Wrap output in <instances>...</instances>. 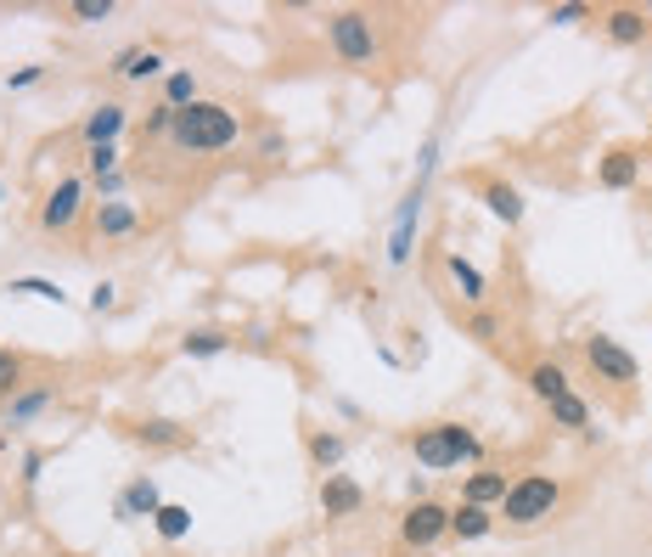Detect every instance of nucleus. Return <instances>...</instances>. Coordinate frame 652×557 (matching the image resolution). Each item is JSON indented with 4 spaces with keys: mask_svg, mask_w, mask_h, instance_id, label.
I'll return each mask as SVG.
<instances>
[{
    "mask_svg": "<svg viewBox=\"0 0 652 557\" xmlns=\"http://www.w3.org/2000/svg\"><path fill=\"white\" fill-rule=\"evenodd\" d=\"M85 214H90V186H85V175H62V181L46 191V203H40L35 220H40L46 237H74Z\"/></svg>",
    "mask_w": 652,
    "mask_h": 557,
    "instance_id": "6",
    "label": "nucleus"
},
{
    "mask_svg": "<svg viewBox=\"0 0 652 557\" xmlns=\"http://www.w3.org/2000/svg\"><path fill=\"white\" fill-rule=\"evenodd\" d=\"M579 355H585V367L597 372V383H607V388H636V377H641L636 355L618 344V338H607V333H585V338H579Z\"/></svg>",
    "mask_w": 652,
    "mask_h": 557,
    "instance_id": "7",
    "label": "nucleus"
},
{
    "mask_svg": "<svg viewBox=\"0 0 652 557\" xmlns=\"http://www.w3.org/2000/svg\"><path fill=\"white\" fill-rule=\"evenodd\" d=\"M118 7H113V0H74V7H68V17L74 23H108Z\"/></svg>",
    "mask_w": 652,
    "mask_h": 557,
    "instance_id": "32",
    "label": "nucleus"
},
{
    "mask_svg": "<svg viewBox=\"0 0 652 557\" xmlns=\"http://www.w3.org/2000/svg\"><path fill=\"white\" fill-rule=\"evenodd\" d=\"M40 468H46V450H28V456H23V484H28V490L40 484Z\"/></svg>",
    "mask_w": 652,
    "mask_h": 557,
    "instance_id": "39",
    "label": "nucleus"
},
{
    "mask_svg": "<svg viewBox=\"0 0 652 557\" xmlns=\"http://www.w3.org/2000/svg\"><path fill=\"white\" fill-rule=\"evenodd\" d=\"M170 124H175V108H170V102H152V108L141 113V141L170 136Z\"/></svg>",
    "mask_w": 652,
    "mask_h": 557,
    "instance_id": "31",
    "label": "nucleus"
},
{
    "mask_svg": "<svg viewBox=\"0 0 652 557\" xmlns=\"http://www.w3.org/2000/svg\"><path fill=\"white\" fill-rule=\"evenodd\" d=\"M7 293H28V299H46V305H68V293H62L57 282H46V276H12Z\"/></svg>",
    "mask_w": 652,
    "mask_h": 557,
    "instance_id": "28",
    "label": "nucleus"
},
{
    "mask_svg": "<svg viewBox=\"0 0 652 557\" xmlns=\"http://www.w3.org/2000/svg\"><path fill=\"white\" fill-rule=\"evenodd\" d=\"M557 507H563V484H557V473L529 468V473H517V479H512L506 502H501V518L512 523V530H535V523H546Z\"/></svg>",
    "mask_w": 652,
    "mask_h": 557,
    "instance_id": "4",
    "label": "nucleus"
},
{
    "mask_svg": "<svg viewBox=\"0 0 652 557\" xmlns=\"http://www.w3.org/2000/svg\"><path fill=\"white\" fill-rule=\"evenodd\" d=\"M546 17H551V23H563V28H568V23H591V7H579V0H563V7H551Z\"/></svg>",
    "mask_w": 652,
    "mask_h": 557,
    "instance_id": "35",
    "label": "nucleus"
},
{
    "mask_svg": "<svg viewBox=\"0 0 652 557\" xmlns=\"http://www.w3.org/2000/svg\"><path fill=\"white\" fill-rule=\"evenodd\" d=\"M46 79V69H40V62H28V69H17V74H7V90H35Z\"/></svg>",
    "mask_w": 652,
    "mask_h": 557,
    "instance_id": "37",
    "label": "nucleus"
},
{
    "mask_svg": "<svg viewBox=\"0 0 652 557\" xmlns=\"http://www.w3.org/2000/svg\"><path fill=\"white\" fill-rule=\"evenodd\" d=\"M506 490H512V479H506L501 468H478V473H467V484H462V502H473V507H501Z\"/></svg>",
    "mask_w": 652,
    "mask_h": 557,
    "instance_id": "20",
    "label": "nucleus"
},
{
    "mask_svg": "<svg viewBox=\"0 0 652 557\" xmlns=\"http://www.w3.org/2000/svg\"><path fill=\"white\" fill-rule=\"evenodd\" d=\"M51 400H57V388H51V383H23L17 395L7 400V429H28V422H35Z\"/></svg>",
    "mask_w": 652,
    "mask_h": 557,
    "instance_id": "19",
    "label": "nucleus"
},
{
    "mask_svg": "<svg viewBox=\"0 0 652 557\" xmlns=\"http://www.w3.org/2000/svg\"><path fill=\"white\" fill-rule=\"evenodd\" d=\"M568 372L557 367V360H535V367H529V395L540 400V406H551V400H557V395H568Z\"/></svg>",
    "mask_w": 652,
    "mask_h": 557,
    "instance_id": "22",
    "label": "nucleus"
},
{
    "mask_svg": "<svg viewBox=\"0 0 652 557\" xmlns=\"http://www.w3.org/2000/svg\"><path fill=\"white\" fill-rule=\"evenodd\" d=\"M434 175H439V136L422 141L416 181H411V191H405L400 209H394V225H388V265H394V271H405V265H411V253H416V225H422V214H428Z\"/></svg>",
    "mask_w": 652,
    "mask_h": 557,
    "instance_id": "2",
    "label": "nucleus"
},
{
    "mask_svg": "<svg viewBox=\"0 0 652 557\" xmlns=\"http://www.w3.org/2000/svg\"><path fill=\"white\" fill-rule=\"evenodd\" d=\"M113 198H124V170H113V175L96 181V198H90V203H113Z\"/></svg>",
    "mask_w": 652,
    "mask_h": 557,
    "instance_id": "36",
    "label": "nucleus"
},
{
    "mask_svg": "<svg viewBox=\"0 0 652 557\" xmlns=\"http://www.w3.org/2000/svg\"><path fill=\"white\" fill-rule=\"evenodd\" d=\"M478 198H484V209L496 214L501 225H524V191H517L512 181H478Z\"/></svg>",
    "mask_w": 652,
    "mask_h": 557,
    "instance_id": "17",
    "label": "nucleus"
},
{
    "mask_svg": "<svg viewBox=\"0 0 652 557\" xmlns=\"http://www.w3.org/2000/svg\"><path fill=\"white\" fill-rule=\"evenodd\" d=\"M23 377H28L23 355H17V349H0V406H7L17 388H23Z\"/></svg>",
    "mask_w": 652,
    "mask_h": 557,
    "instance_id": "29",
    "label": "nucleus"
},
{
    "mask_svg": "<svg viewBox=\"0 0 652 557\" xmlns=\"http://www.w3.org/2000/svg\"><path fill=\"white\" fill-rule=\"evenodd\" d=\"M152 530H158V541H186V535H191V507L163 502V507L152 512Z\"/></svg>",
    "mask_w": 652,
    "mask_h": 557,
    "instance_id": "27",
    "label": "nucleus"
},
{
    "mask_svg": "<svg viewBox=\"0 0 652 557\" xmlns=\"http://www.w3.org/2000/svg\"><path fill=\"white\" fill-rule=\"evenodd\" d=\"M343 456H349V440H343V434H333V429H315V434H310V462H315L321 473H338Z\"/></svg>",
    "mask_w": 652,
    "mask_h": 557,
    "instance_id": "23",
    "label": "nucleus"
},
{
    "mask_svg": "<svg viewBox=\"0 0 652 557\" xmlns=\"http://www.w3.org/2000/svg\"><path fill=\"white\" fill-rule=\"evenodd\" d=\"M237 141H242V113L225 102H191L170 124V147L180 158H214V152H231Z\"/></svg>",
    "mask_w": 652,
    "mask_h": 557,
    "instance_id": "1",
    "label": "nucleus"
},
{
    "mask_svg": "<svg viewBox=\"0 0 652 557\" xmlns=\"http://www.w3.org/2000/svg\"><path fill=\"white\" fill-rule=\"evenodd\" d=\"M444 276L455 282V293H462V299H467L473 310H484V299H489V282H484V271L473 265L467 253H455V248H450V253H444Z\"/></svg>",
    "mask_w": 652,
    "mask_h": 557,
    "instance_id": "18",
    "label": "nucleus"
},
{
    "mask_svg": "<svg viewBox=\"0 0 652 557\" xmlns=\"http://www.w3.org/2000/svg\"><path fill=\"white\" fill-rule=\"evenodd\" d=\"M108 74H113V79H124V85H152V79L170 74V57H163L158 46H147V40H136V46L113 51Z\"/></svg>",
    "mask_w": 652,
    "mask_h": 557,
    "instance_id": "9",
    "label": "nucleus"
},
{
    "mask_svg": "<svg viewBox=\"0 0 652 557\" xmlns=\"http://www.w3.org/2000/svg\"><path fill=\"white\" fill-rule=\"evenodd\" d=\"M444 535H450V507L416 496V502L405 507V518H400V541H405L411 552H434Z\"/></svg>",
    "mask_w": 652,
    "mask_h": 557,
    "instance_id": "8",
    "label": "nucleus"
},
{
    "mask_svg": "<svg viewBox=\"0 0 652 557\" xmlns=\"http://www.w3.org/2000/svg\"><path fill=\"white\" fill-rule=\"evenodd\" d=\"M124 124H129V108H124V102H96V108L85 113V124H79V141H85V147H118Z\"/></svg>",
    "mask_w": 652,
    "mask_h": 557,
    "instance_id": "12",
    "label": "nucleus"
},
{
    "mask_svg": "<svg viewBox=\"0 0 652 557\" xmlns=\"http://www.w3.org/2000/svg\"><path fill=\"white\" fill-rule=\"evenodd\" d=\"M158 507H163V490H158V479H152V473L129 479V484L118 490V502H113V512H118L124 523H136V518H152Z\"/></svg>",
    "mask_w": 652,
    "mask_h": 557,
    "instance_id": "15",
    "label": "nucleus"
},
{
    "mask_svg": "<svg viewBox=\"0 0 652 557\" xmlns=\"http://www.w3.org/2000/svg\"><path fill=\"white\" fill-rule=\"evenodd\" d=\"M361 507H366V490L354 484L349 473H326L321 479V512L326 518H354Z\"/></svg>",
    "mask_w": 652,
    "mask_h": 557,
    "instance_id": "14",
    "label": "nucleus"
},
{
    "mask_svg": "<svg viewBox=\"0 0 652 557\" xmlns=\"http://www.w3.org/2000/svg\"><path fill=\"white\" fill-rule=\"evenodd\" d=\"M641 175H647V158L636 147H613V152L597 158V186L602 191H636Z\"/></svg>",
    "mask_w": 652,
    "mask_h": 557,
    "instance_id": "10",
    "label": "nucleus"
},
{
    "mask_svg": "<svg viewBox=\"0 0 652 557\" xmlns=\"http://www.w3.org/2000/svg\"><path fill=\"white\" fill-rule=\"evenodd\" d=\"M129 440L147 445V450H180L191 440V429H186V422H175V417H141L136 429H129Z\"/></svg>",
    "mask_w": 652,
    "mask_h": 557,
    "instance_id": "16",
    "label": "nucleus"
},
{
    "mask_svg": "<svg viewBox=\"0 0 652 557\" xmlns=\"http://www.w3.org/2000/svg\"><path fill=\"white\" fill-rule=\"evenodd\" d=\"M546 411H551V422H557V429H574V434H597V429H591V406H585V400L574 395V388H568V395H557V400H551Z\"/></svg>",
    "mask_w": 652,
    "mask_h": 557,
    "instance_id": "24",
    "label": "nucleus"
},
{
    "mask_svg": "<svg viewBox=\"0 0 652 557\" xmlns=\"http://www.w3.org/2000/svg\"><path fill=\"white\" fill-rule=\"evenodd\" d=\"M326 46H333L338 62H349V69H372V62L383 57V35H377V17L361 12V7H343L326 17Z\"/></svg>",
    "mask_w": 652,
    "mask_h": 557,
    "instance_id": "5",
    "label": "nucleus"
},
{
    "mask_svg": "<svg viewBox=\"0 0 652 557\" xmlns=\"http://www.w3.org/2000/svg\"><path fill=\"white\" fill-rule=\"evenodd\" d=\"M281 152H287V136H281L276 124H265V129H259V158H265V163H276Z\"/></svg>",
    "mask_w": 652,
    "mask_h": 557,
    "instance_id": "34",
    "label": "nucleus"
},
{
    "mask_svg": "<svg viewBox=\"0 0 652 557\" xmlns=\"http://www.w3.org/2000/svg\"><path fill=\"white\" fill-rule=\"evenodd\" d=\"M467 333H473L478 344H496V338H501V321L489 315V310H473V321H467Z\"/></svg>",
    "mask_w": 652,
    "mask_h": 557,
    "instance_id": "33",
    "label": "nucleus"
},
{
    "mask_svg": "<svg viewBox=\"0 0 652 557\" xmlns=\"http://www.w3.org/2000/svg\"><path fill=\"white\" fill-rule=\"evenodd\" d=\"M163 102H170L175 113H186L191 102H203V96H198V74H191V69H170V74H163Z\"/></svg>",
    "mask_w": 652,
    "mask_h": 557,
    "instance_id": "26",
    "label": "nucleus"
},
{
    "mask_svg": "<svg viewBox=\"0 0 652 557\" xmlns=\"http://www.w3.org/2000/svg\"><path fill=\"white\" fill-rule=\"evenodd\" d=\"M0 198H7V186H0Z\"/></svg>",
    "mask_w": 652,
    "mask_h": 557,
    "instance_id": "40",
    "label": "nucleus"
},
{
    "mask_svg": "<svg viewBox=\"0 0 652 557\" xmlns=\"http://www.w3.org/2000/svg\"><path fill=\"white\" fill-rule=\"evenodd\" d=\"M113 305H118V287H113V282H96V287H90V310L108 315Z\"/></svg>",
    "mask_w": 652,
    "mask_h": 557,
    "instance_id": "38",
    "label": "nucleus"
},
{
    "mask_svg": "<svg viewBox=\"0 0 652 557\" xmlns=\"http://www.w3.org/2000/svg\"><path fill=\"white\" fill-rule=\"evenodd\" d=\"M411 456H416V468H428V473H450V468H462V462H484V440L467 429V422H428V429H416L411 434Z\"/></svg>",
    "mask_w": 652,
    "mask_h": 557,
    "instance_id": "3",
    "label": "nucleus"
},
{
    "mask_svg": "<svg viewBox=\"0 0 652 557\" xmlns=\"http://www.w3.org/2000/svg\"><path fill=\"white\" fill-rule=\"evenodd\" d=\"M225 349H231V333H220V326H191L180 338V355H191V360H209V355H225Z\"/></svg>",
    "mask_w": 652,
    "mask_h": 557,
    "instance_id": "25",
    "label": "nucleus"
},
{
    "mask_svg": "<svg viewBox=\"0 0 652 557\" xmlns=\"http://www.w3.org/2000/svg\"><path fill=\"white\" fill-rule=\"evenodd\" d=\"M602 35L613 46H647L652 17H647V7H613V12H602Z\"/></svg>",
    "mask_w": 652,
    "mask_h": 557,
    "instance_id": "13",
    "label": "nucleus"
},
{
    "mask_svg": "<svg viewBox=\"0 0 652 557\" xmlns=\"http://www.w3.org/2000/svg\"><path fill=\"white\" fill-rule=\"evenodd\" d=\"M489 530H496V507H473V502L450 507V535L455 541H484Z\"/></svg>",
    "mask_w": 652,
    "mask_h": 557,
    "instance_id": "21",
    "label": "nucleus"
},
{
    "mask_svg": "<svg viewBox=\"0 0 652 557\" xmlns=\"http://www.w3.org/2000/svg\"><path fill=\"white\" fill-rule=\"evenodd\" d=\"M90 232H96V243H124V237H136V232H141V209H136V203H124V198H113V203H90Z\"/></svg>",
    "mask_w": 652,
    "mask_h": 557,
    "instance_id": "11",
    "label": "nucleus"
},
{
    "mask_svg": "<svg viewBox=\"0 0 652 557\" xmlns=\"http://www.w3.org/2000/svg\"><path fill=\"white\" fill-rule=\"evenodd\" d=\"M118 163H124V152H118V147H85V175H90V181L113 175Z\"/></svg>",
    "mask_w": 652,
    "mask_h": 557,
    "instance_id": "30",
    "label": "nucleus"
}]
</instances>
